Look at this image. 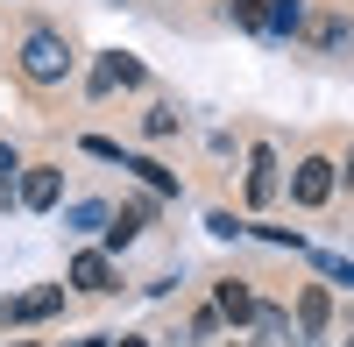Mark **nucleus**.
Instances as JSON below:
<instances>
[{"mask_svg":"<svg viewBox=\"0 0 354 347\" xmlns=\"http://www.w3.org/2000/svg\"><path fill=\"white\" fill-rule=\"evenodd\" d=\"M21 78L28 85H64L71 78V43L57 28H28L21 36Z\"/></svg>","mask_w":354,"mask_h":347,"instance_id":"nucleus-1","label":"nucleus"},{"mask_svg":"<svg viewBox=\"0 0 354 347\" xmlns=\"http://www.w3.org/2000/svg\"><path fill=\"white\" fill-rule=\"evenodd\" d=\"M290 198H298L305 213L326 206V198H333V163H326V156H305L298 170H290Z\"/></svg>","mask_w":354,"mask_h":347,"instance_id":"nucleus-2","label":"nucleus"},{"mask_svg":"<svg viewBox=\"0 0 354 347\" xmlns=\"http://www.w3.org/2000/svg\"><path fill=\"white\" fill-rule=\"evenodd\" d=\"M50 312H64V283H36V291H21L0 305V319L8 326H28V319H50Z\"/></svg>","mask_w":354,"mask_h":347,"instance_id":"nucleus-3","label":"nucleus"},{"mask_svg":"<svg viewBox=\"0 0 354 347\" xmlns=\"http://www.w3.org/2000/svg\"><path fill=\"white\" fill-rule=\"evenodd\" d=\"M277 198V149H248V206H270Z\"/></svg>","mask_w":354,"mask_h":347,"instance_id":"nucleus-4","label":"nucleus"},{"mask_svg":"<svg viewBox=\"0 0 354 347\" xmlns=\"http://www.w3.org/2000/svg\"><path fill=\"white\" fill-rule=\"evenodd\" d=\"M71 283L100 298V291H113V263H106L100 248H85V255H71Z\"/></svg>","mask_w":354,"mask_h":347,"instance_id":"nucleus-5","label":"nucleus"},{"mask_svg":"<svg viewBox=\"0 0 354 347\" xmlns=\"http://www.w3.org/2000/svg\"><path fill=\"white\" fill-rule=\"evenodd\" d=\"M326 319H333V298L319 291V283H305V291H298V333L319 340V333H326Z\"/></svg>","mask_w":354,"mask_h":347,"instance_id":"nucleus-6","label":"nucleus"},{"mask_svg":"<svg viewBox=\"0 0 354 347\" xmlns=\"http://www.w3.org/2000/svg\"><path fill=\"white\" fill-rule=\"evenodd\" d=\"M57 191H64V178H57L50 163H36V170H28V178H21V206L50 213V206H57Z\"/></svg>","mask_w":354,"mask_h":347,"instance_id":"nucleus-7","label":"nucleus"},{"mask_svg":"<svg viewBox=\"0 0 354 347\" xmlns=\"http://www.w3.org/2000/svg\"><path fill=\"white\" fill-rule=\"evenodd\" d=\"M305 36H312L319 50H347V43H354V21H347V15H305Z\"/></svg>","mask_w":354,"mask_h":347,"instance_id":"nucleus-8","label":"nucleus"},{"mask_svg":"<svg viewBox=\"0 0 354 347\" xmlns=\"http://www.w3.org/2000/svg\"><path fill=\"white\" fill-rule=\"evenodd\" d=\"M213 305H220V319H234V326H241V319H255V291H248L241 276H227L220 291H213Z\"/></svg>","mask_w":354,"mask_h":347,"instance_id":"nucleus-9","label":"nucleus"},{"mask_svg":"<svg viewBox=\"0 0 354 347\" xmlns=\"http://www.w3.org/2000/svg\"><path fill=\"white\" fill-rule=\"evenodd\" d=\"M135 78H142L135 57H106V64L93 71V93H113V85H135Z\"/></svg>","mask_w":354,"mask_h":347,"instance_id":"nucleus-10","label":"nucleus"},{"mask_svg":"<svg viewBox=\"0 0 354 347\" xmlns=\"http://www.w3.org/2000/svg\"><path fill=\"white\" fill-rule=\"evenodd\" d=\"M262 28H277V36L305 28V0H270V21H262Z\"/></svg>","mask_w":354,"mask_h":347,"instance_id":"nucleus-11","label":"nucleus"},{"mask_svg":"<svg viewBox=\"0 0 354 347\" xmlns=\"http://www.w3.org/2000/svg\"><path fill=\"white\" fill-rule=\"evenodd\" d=\"M234 21H241V28H262V21H270V0H234Z\"/></svg>","mask_w":354,"mask_h":347,"instance_id":"nucleus-12","label":"nucleus"},{"mask_svg":"<svg viewBox=\"0 0 354 347\" xmlns=\"http://www.w3.org/2000/svg\"><path fill=\"white\" fill-rule=\"evenodd\" d=\"M128 170H142V178H149V185H156V191H177V178H170V170H163V163H149V156H135V163H128Z\"/></svg>","mask_w":354,"mask_h":347,"instance_id":"nucleus-13","label":"nucleus"},{"mask_svg":"<svg viewBox=\"0 0 354 347\" xmlns=\"http://www.w3.org/2000/svg\"><path fill=\"white\" fill-rule=\"evenodd\" d=\"M142 128H149V135H170V128H177V106H149V113H142Z\"/></svg>","mask_w":354,"mask_h":347,"instance_id":"nucleus-14","label":"nucleus"},{"mask_svg":"<svg viewBox=\"0 0 354 347\" xmlns=\"http://www.w3.org/2000/svg\"><path fill=\"white\" fill-rule=\"evenodd\" d=\"M192 333H198V340L220 333V305H198V312H192Z\"/></svg>","mask_w":354,"mask_h":347,"instance_id":"nucleus-15","label":"nucleus"},{"mask_svg":"<svg viewBox=\"0 0 354 347\" xmlns=\"http://www.w3.org/2000/svg\"><path fill=\"white\" fill-rule=\"evenodd\" d=\"M15 170H21V156H15V149H0V178H15Z\"/></svg>","mask_w":354,"mask_h":347,"instance_id":"nucleus-16","label":"nucleus"},{"mask_svg":"<svg viewBox=\"0 0 354 347\" xmlns=\"http://www.w3.org/2000/svg\"><path fill=\"white\" fill-rule=\"evenodd\" d=\"M113 347H149V340H135V333H128V340H113Z\"/></svg>","mask_w":354,"mask_h":347,"instance_id":"nucleus-17","label":"nucleus"},{"mask_svg":"<svg viewBox=\"0 0 354 347\" xmlns=\"http://www.w3.org/2000/svg\"><path fill=\"white\" fill-rule=\"evenodd\" d=\"M347 191H354V156H347Z\"/></svg>","mask_w":354,"mask_h":347,"instance_id":"nucleus-18","label":"nucleus"},{"mask_svg":"<svg viewBox=\"0 0 354 347\" xmlns=\"http://www.w3.org/2000/svg\"><path fill=\"white\" fill-rule=\"evenodd\" d=\"M21 347H43V340H21Z\"/></svg>","mask_w":354,"mask_h":347,"instance_id":"nucleus-19","label":"nucleus"},{"mask_svg":"<svg viewBox=\"0 0 354 347\" xmlns=\"http://www.w3.org/2000/svg\"><path fill=\"white\" fill-rule=\"evenodd\" d=\"M347 347H354V340H347Z\"/></svg>","mask_w":354,"mask_h":347,"instance_id":"nucleus-20","label":"nucleus"}]
</instances>
